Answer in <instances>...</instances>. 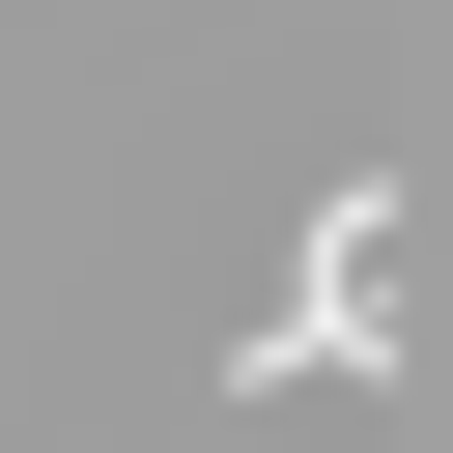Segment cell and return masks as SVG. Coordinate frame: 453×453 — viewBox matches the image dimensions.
<instances>
[{
	"label": "cell",
	"instance_id": "1",
	"mask_svg": "<svg viewBox=\"0 0 453 453\" xmlns=\"http://www.w3.org/2000/svg\"><path fill=\"white\" fill-rule=\"evenodd\" d=\"M368 368H396V198L340 170V198H311V283H283V340H255V396H368Z\"/></svg>",
	"mask_w": 453,
	"mask_h": 453
}]
</instances>
